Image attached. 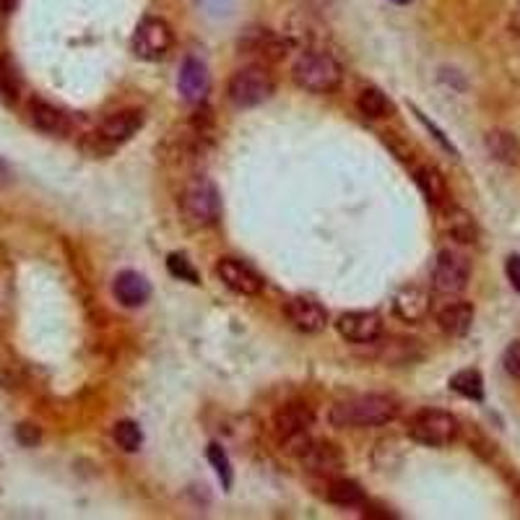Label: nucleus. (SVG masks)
<instances>
[{
    "mask_svg": "<svg viewBox=\"0 0 520 520\" xmlns=\"http://www.w3.org/2000/svg\"><path fill=\"white\" fill-rule=\"evenodd\" d=\"M325 499L331 505H339V507H357L365 502V492L351 479H333L325 489Z\"/></svg>",
    "mask_w": 520,
    "mask_h": 520,
    "instance_id": "21",
    "label": "nucleus"
},
{
    "mask_svg": "<svg viewBox=\"0 0 520 520\" xmlns=\"http://www.w3.org/2000/svg\"><path fill=\"white\" fill-rule=\"evenodd\" d=\"M393 313L403 322H419L429 315V295L419 286H403L393 297Z\"/></svg>",
    "mask_w": 520,
    "mask_h": 520,
    "instance_id": "16",
    "label": "nucleus"
},
{
    "mask_svg": "<svg viewBox=\"0 0 520 520\" xmlns=\"http://www.w3.org/2000/svg\"><path fill=\"white\" fill-rule=\"evenodd\" d=\"M357 107H359V112L365 115V118H372V120H377V118H385L391 110H393V104L391 100L380 92V89H365L362 94H359V100H357Z\"/></svg>",
    "mask_w": 520,
    "mask_h": 520,
    "instance_id": "24",
    "label": "nucleus"
},
{
    "mask_svg": "<svg viewBox=\"0 0 520 520\" xmlns=\"http://www.w3.org/2000/svg\"><path fill=\"white\" fill-rule=\"evenodd\" d=\"M458 429H461L458 419L443 409H421L406 424V435L414 443L427 447L450 445L458 437Z\"/></svg>",
    "mask_w": 520,
    "mask_h": 520,
    "instance_id": "3",
    "label": "nucleus"
},
{
    "mask_svg": "<svg viewBox=\"0 0 520 520\" xmlns=\"http://www.w3.org/2000/svg\"><path fill=\"white\" fill-rule=\"evenodd\" d=\"M502 365H505L507 375L520 377V341H516V344H510V347H507V351H505V359H502Z\"/></svg>",
    "mask_w": 520,
    "mask_h": 520,
    "instance_id": "30",
    "label": "nucleus"
},
{
    "mask_svg": "<svg viewBox=\"0 0 520 520\" xmlns=\"http://www.w3.org/2000/svg\"><path fill=\"white\" fill-rule=\"evenodd\" d=\"M216 276L222 278L232 292H237V295L255 297V295L263 292V278H260V273L252 271L248 263H242V260H237V258H222L219 266H216Z\"/></svg>",
    "mask_w": 520,
    "mask_h": 520,
    "instance_id": "10",
    "label": "nucleus"
},
{
    "mask_svg": "<svg viewBox=\"0 0 520 520\" xmlns=\"http://www.w3.org/2000/svg\"><path fill=\"white\" fill-rule=\"evenodd\" d=\"M471 263L466 255L455 250H440L435 271H432V286L440 295H458L469 286Z\"/></svg>",
    "mask_w": 520,
    "mask_h": 520,
    "instance_id": "6",
    "label": "nucleus"
},
{
    "mask_svg": "<svg viewBox=\"0 0 520 520\" xmlns=\"http://www.w3.org/2000/svg\"><path fill=\"white\" fill-rule=\"evenodd\" d=\"M391 3H396V5H406V3H411V0H391Z\"/></svg>",
    "mask_w": 520,
    "mask_h": 520,
    "instance_id": "33",
    "label": "nucleus"
},
{
    "mask_svg": "<svg viewBox=\"0 0 520 520\" xmlns=\"http://www.w3.org/2000/svg\"><path fill=\"white\" fill-rule=\"evenodd\" d=\"M276 432L281 437V445H286L289 450H302V445L310 440L307 432L313 427V411L302 403H289L276 414Z\"/></svg>",
    "mask_w": 520,
    "mask_h": 520,
    "instance_id": "8",
    "label": "nucleus"
},
{
    "mask_svg": "<svg viewBox=\"0 0 520 520\" xmlns=\"http://www.w3.org/2000/svg\"><path fill=\"white\" fill-rule=\"evenodd\" d=\"M297 455L302 466L313 473H336L344 469V453L325 440H307Z\"/></svg>",
    "mask_w": 520,
    "mask_h": 520,
    "instance_id": "11",
    "label": "nucleus"
},
{
    "mask_svg": "<svg viewBox=\"0 0 520 520\" xmlns=\"http://www.w3.org/2000/svg\"><path fill=\"white\" fill-rule=\"evenodd\" d=\"M112 437H115V443L123 447L125 453H136L141 443H144V432H141V427L136 424V421L123 419L115 424V429H112Z\"/></svg>",
    "mask_w": 520,
    "mask_h": 520,
    "instance_id": "26",
    "label": "nucleus"
},
{
    "mask_svg": "<svg viewBox=\"0 0 520 520\" xmlns=\"http://www.w3.org/2000/svg\"><path fill=\"white\" fill-rule=\"evenodd\" d=\"M336 328L351 344H375L383 336V318L372 310H351L336 321Z\"/></svg>",
    "mask_w": 520,
    "mask_h": 520,
    "instance_id": "9",
    "label": "nucleus"
},
{
    "mask_svg": "<svg viewBox=\"0 0 520 520\" xmlns=\"http://www.w3.org/2000/svg\"><path fill=\"white\" fill-rule=\"evenodd\" d=\"M398 401L385 393H365L336 403L331 409L333 427H383L398 417Z\"/></svg>",
    "mask_w": 520,
    "mask_h": 520,
    "instance_id": "1",
    "label": "nucleus"
},
{
    "mask_svg": "<svg viewBox=\"0 0 520 520\" xmlns=\"http://www.w3.org/2000/svg\"><path fill=\"white\" fill-rule=\"evenodd\" d=\"M487 146L492 151V156L499 159V162H505V164H518L520 162V144L516 141V136H510V133H502V130L489 133Z\"/></svg>",
    "mask_w": 520,
    "mask_h": 520,
    "instance_id": "23",
    "label": "nucleus"
},
{
    "mask_svg": "<svg viewBox=\"0 0 520 520\" xmlns=\"http://www.w3.org/2000/svg\"><path fill=\"white\" fill-rule=\"evenodd\" d=\"M174 34L167 22L162 19H144L133 34V52L141 60H162L172 48Z\"/></svg>",
    "mask_w": 520,
    "mask_h": 520,
    "instance_id": "7",
    "label": "nucleus"
},
{
    "mask_svg": "<svg viewBox=\"0 0 520 520\" xmlns=\"http://www.w3.org/2000/svg\"><path fill=\"white\" fill-rule=\"evenodd\" d=\"M505 273H507V281L510 286L520 295V255H510L507 263H505Z\"/></svg>",
    "mask_w": 520,
    "mask_h": 520,
    "instance_id": "31",
    "label": "nucleus"
},
{
    "mask_svg": "<svg viewBox=\"0 0 520 520\" xmlns=\"http://www.w3.org/2000/svg\"><path fill=\"white\" fill-rule=\"evenodd\" d=\"M16 440L24 447H34L42 440V435H40V429L34 424H19L16 427Z\"/></svg>",
    "mask_w": 520,
    "mask_h": 520,
    "instance_id": "29",
    "label": "nucleus"
},
{
    "mask_svg": "<svg viewBox=\"0 0 520 520\" xmlns=\"http://www.w3.org/2000/svg\"><path fill=\"white\" fill-rule=\"evenodd\" d=\"M443 222H445V232L455 242H461V245L476 242L479 229H476V222H473V216H471L469 211L450 206V208H445V219Z\"/></svg>",
    "mask_w": 520,
    "mask_h": 520,
    "instance_id": "19",
    "label": "nucleus"
},
{
    "mask_svg": "<svg viewBox=\"0 0 520 520\" xmlns=\"http://www.w3.org/2000/svg\"><path fill=\"white\" fill-rule=\"evenodd\" d=\"M177 86H180L182 100L190 101V104H198V101L206 100L211 78H208V71H206V66L200 63L198 57H185V63L180 68Z\"/></svg>",
    "mask_w": 520,
    "mask_h": 520,
    "instance_id": "13",
    "label": "nucleus"
},
{
    "mask_svg": "<svg viewBox=\"0 0 520 520\" xmlns=\"http://www.w3.org/2000/svg\"><path fill=\"white\" fill-rule=\"evenodd\" d=\"M22 94V78L16 74V66L11 57H0V97L5 101H16Z\"/></svg>",
    "mask_w": 520,
    "mask_h": 520,
    "instance_id": "25",
    "label": "nucleus"
},
{
    "mask_svg": "<svg viewBox=\"0 0 520 520\" xmlns=\"http://www.w3.org/2000/svg\"><path fill=\"white\" fill-rule=\"evenodd\" d=\"M286 318L302 333H321L328 325V313L321 302L310 297H295L286 302Z\"/></svg>",
    "mask_w": 520,
    "mask_h": 520,
    "instance_id": "12",
    "label": "nucleus"
},
{
    "mask_svg": "<svg viewBox=\"0 0 520 520\" xmlns=\"http://www.w3.org/2000/svg\"><path fill=\"white\" fill-rule=\"evenodd\" d=\"M292 78L299 89L313 94H331L341 86L344 68L328 52H302L292 68Z\"/></svg>",
    "mask_w": 520,
    "mask_h": 520,
    "instance_id": "2",
    "label": "nucleus"
},
{
    "mask_svg": "<svg viewBox=\"0 0 520 520\" xmlns=\"http://www.w3.org/2000/svg\"><path fill=\"white\" fill-rule=\"evenodd\" d=\"M112 292L123 307H141L151 297V284L138 271H123L118 273Z\"/></svg>",
    "mask_w": 520,
    "mask_h": 520,
    "instance_id": "15",
    "label": "nucleus"
},
{
    "mask_svg": "<svg viewBox=\"0 0 520 520\" xmlns=\"http://www.w3.org/2000/svg\"><path fill=\"white\" fill-rule=\"evenodd\" d=\"M167 269H170V273H172L174 278H180V281L200 284L198 271H196V269H193V263H190L185 255H180V252H172V255L167 258Z\"/></svg>",
    "mask_w": 520,
    "mask_h": 520,
    "instance_id": "28",
    "label": "nucleus"
},
{
    "mask_svg": "<svg viewBox=\"0 0 520 520\" xmlns=\"http://www.w3.org/2000/svg\"><path fill=\"white\" fill-rule=\"evenodd\" d=\"M29 123L42 133H50V136H60L68 130V118L55 104L45 100L29 101Z\"/></svg>",
    "mask_w": 520,
    "mask_h": 520,
    "instance_id": "17",
    "label": "nucleus"
},
{
    "mask_svg": "<svg viewBox=\"0 0 520 520\" xmlns=\"http://www.w3.org/2000/svg\"><path fill=\"white\" fill-rule=\"evenodd\" d=\"M417 185L419 190L424 193V198L429 200L432 206H445L447 203V185L445 177L437 172L435 167H421L417 170Z\"/></svg>",
    "mask_w": 520,
    "mask_h": 520,
    "instance_id": "20",
    "label": "nucleus"
},
{
    "mask_svg": "<svg viewBox=\"0 0 520 520\" xmlns=\"http://www.w3.org/2000/svg\"><path fill=\"white\" fill-rule=\"evenodd\" d=\"M141 125H144V115L138 110H123L110 115L100 125V138L107 144H125L141 130Z\"/></svg>",
    "mask_w": 520,
    "mask_h": 520,
    "instance_id": "14",
    "label": "nucleus"
},
{
    "mask_svg": "<svg viewBox=\"0 0 520 520\" xmlns=\"http://www.w3.org/2000/svg\"><path fill=\"white\" fill-rule=\"evenodd\" d=\"M0 3H3V8L8 11V8H13V3H16V0H0Z\"/></svg>",
    "mask_w": 520,
    "mask_h": 520,
    "instance_id": "32",
    "label": "nucleus"
},
{
    "mask_svg": "<svg viewBox=\"0 0 520 520\" xmlns=\"http://www.w3.org/2000/svg\"><path fill=\"white\" fill-rule=\"evenodd\" d=\"M182 211L193 226H214L222 219V198L214 182L193 180L182 193Z\"/></svg>",
    "mask_w": 520,
    "mask_h": 520,
    "instance_id": "5",
    "label": "nucleus"
},
{
    "mask_svg": "<svg viewBox=\"0 0 520 520\" xmlns=\"http://www.w3.org/2000/svg\"><path fill=\"white\" fill-rule=\"evenodd\" d=\"M437 322L447 336H466L473 322V304L471 302H450L440 313Z\"/></svg>",
    "mask_w": 520,
    "mask_h": 520,
    "instance_id": "18",
    "label": "nucleus"
},
{
    "mask_svg": "<svg viewBox=\"0 0 520 520\" xmlns=\"http://www.w3.org/2000/svg\"><path fill=\"white\" fill-rule=\"evenodd\" d=\"M273 89H276V84H273L271 74L263 66H248V68H242V71L232 75V81L226 86V94H229V101L234 107L248 110V107L263 104L273 94Z\"/></svg>",
    "mask_w": 520,
    "mask_h": 520,
    "instance_id": "4",
    "label": "nucleus"
},
{
    "mask_svg": "<svg viewBox=\"0 0 520 520\" xmlns=\"http://www.w3.org/2000/svg\"><path fill=\"white\" fill-rule=\"evenodd\" d=\"M208 461H211V466L216 471V476L222 479V487L224 489H232V484H234V473H232V463H229V455L224 453L222 445H208Z\"/></svg>",
    "mask_w": 520,
    "mask_h": 520,
    "instance_id": "27",
    "label": "nucleus"
},
{
    "mask_svg": "<svg viewBox=\"0 0 520 520\" xmlns=\"http://www.w3.org/2000/svg\"><path fill=\"white\" fill-rule=\"evenodd\" d=\"M450 391L471 401H484V377L479 370H461L450 377Z\"/></svg>",
    "mask_w": 520,
    "mask_h": 520,
    "instance_id": "22",
    "label": "nucleus"
}]
</instances>
